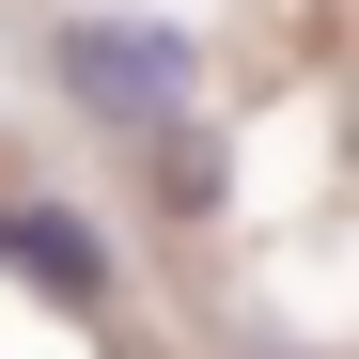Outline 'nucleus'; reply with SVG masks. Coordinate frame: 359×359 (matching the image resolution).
Returning <instances> with one entry per match:
<instances>
[{"instance_id": "nucleus-1", "label": "nucleus", "mask_w": 359, "mask_h": 359, "mask_svg": "<svg viewBox=\"0 0 359 359\" xmlns=\"http://www.w3.org/2000/svg\"><path fill=\"white\" fill-rule=\"evenodd\" d=\"M63 79H79V109H109V126H188V47H156V32L79 16L63 32Z\"/></svg>"}, {"instance_id": "nucleus-2", "label": "nucleus", "mask_w": 359, "mask_h": 359, "mask_svg": "<svg viewBox=\"0 0 359 359\" xmlns=\"http://www.w3.org/2000/svg\"><path fill=\"white\" fill-rule=\"evenodd\" d=\"M0 234H16V250H32V281H47V297H94V281H109L79 219H0Z\"/></svg>"}]
</instances>
